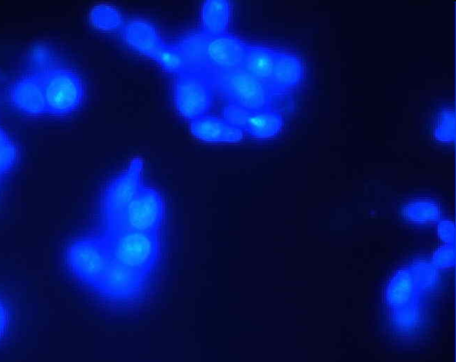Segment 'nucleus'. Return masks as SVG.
<instances>
[{"instance_id": "1", "label": "nucleus", "mask_w": 456, "mask_h": 362, "mask_svg": "<svg viewBox=\"0 0 456 362\" xmlns=\"http://www.w3.org/2000/svg\"><path fill=\"white\" fill-rule=\"evenodd\" d=\"M110 259L154 276L161 259L160 232L101 230Z\"/></svg>"}, {"instance_id": "2", "label": "nucleus", "mask_w": 456, "mask_h": 362, "mask_svg": "<svg viewBox=\"0 0 456 362\" xmlns=\"http://www.w3.org/2000/svg\"><path fill=\"white\" fill-rule=\"evenodd\" d=\"M153 276L110 260L91 290L104 303L128 308L142 303L152 291Z\"/></svg>"}, {"instance_id": "3", "label": "nucleus", "mask_w": 456, "mask_h": 362, "mask_svg": "<svg viewBox=\"0 0 456 362\" xmlns=\"http://www.w3.org/2000/svg\"><path fill=\"white\" fill-rule=\"evenodd\" d=\"M210 71L216 95L219 94L227 103L249 111L276 110V102L281 95L276 94L268 83L241 69Z\"/></svg>"}, {"instance_id": "4", "label": "nucleus", "mask_w": 456, "mask_h": 362, "mask_svg": "<svg viewBox=\"0 0 456 362\" xmlns=\"http://www.w3.org/2000/svg\"><path fill=\"white\" fill-rule=\"evenodd\" d=\"M166 218V202L161 192L142 186L119 213L102 221V230L160 232Z\"/></svg>"}, {"instance_id": "5", "label": "nucleus", "mask_w": 456, "mask_h": 362, "mask_svg": "<svg viewBox=\"0 0 456 362\" xmlns=\"http://www.w3.org/2000/svg\"><path fill=\"white\" fill-rule=\"evenodd\" d=\"M173 101L178 114L188 121L208 114L216 92L209 69H188L175 75Z\"/></svg>"}, {"instance_id": "6", "label": "nucleus", "mask_w": 456, "mask_h": 362, "mask_svg": "<svg viewBox=\"0 0 456 362\" xmlns=\"http://www.w3.org/2000/svg\"><path fill=\"white\" fill-rule=\"evenodd\" d=\"M63 260L71 276L89 289L96 284L110 262L100 233L70 241L65 247Z\"/></svg>"}, {"instance_id": "7", "label": "nucleus", "mask_w": 456, "mask_h": 362, "mask_svg": "<svg viewBox=\"0 0 456 362\" xmlns=\"http://www.w3.org/2000/svg\"><path fill=\"white\" fill-rule=\"evenodd\" d=\"M142 186L143 160L134 157L104 186L100 199L102 221L122 211Z\"/></svg>"}, {"instance_id": "8", "label": "nucleus", "mask_w": 456, "mask_h": 362, "mask_svg": "<svg viewBox=\"0 0 456 362\" xmlns=\"http://www.w3.org/2000/svg\"><path fill=\"white\" fill-rule=\"evenodd\" d=\"M246 45L243 39L231 33L210 37L206 52L207 69L213 70L240 69Z\"/></svg>"}, {"instance_id": "9", "label": "nucleus", "mask_w": 456, "mask_h": 362, "mask_svg": "<svg viewBox=\"0 0 456 362\" xmlns=\"http://www.w3.org/2000/svg\"><path fill=\"white\" fill-rule=\"evenodd\" d=\"M120 33L129 48L151 59L165 44L158 28L141 18L126 20L120 27Z\"/></svg>"}, {"instance_id": "10", "label": "nucleus", "mask_w": 456, "mask_h": 362, "mask_svg": "<svg viewBox=\"0 0 456 362\" xmlns=\"http://www.w3.org/2000/svg\"><path fill=\"white\" fill-rule=\"evenodd\" d=\"M191 134L199 140L208 143H238L245 132L219 116L207 114L189 120Z\"/></svg>"}, {"instance_id": "11", "label": "nucleus", "mask_w": 456, "mask_h": 362, "mask_svg": "<svg viewBox=\"0 0 456 362\" xmlns=\"http://www.w3.org/2000/svg\"><path fill=\"white\" fill-rule=\"evenodd\" d=\"M304 78V65L300 57L293 53L277 51L269 85L278 95L297 88Z\"/></svg>"}, {"instance_id": "12", "label": "nucleus", "mask_w": 456, "mask_h": 362, "mask_svg": "<svg viewBox=\"0 0 456 362\" xmlns=\"http://www.w3.org/2000/svg\"><path fill=\"white\" fill-rule=\"evenodd\" d=\"M232 6L228 0H207L200 9V30L210 37L228 33Z\"/></svg>"}, {"instance_id": "13", "label": "nucleus", "mask_w": 456, "mask_h": 362, "mask_svg": "<svg viewBox=\"0 0 456 362\" xmlns=\"http://www.w3.org/2000/svg\"><path fill=\"white\" fill-rule=\"evenodd\" d=\"M277 51L266 45L247 43L240 69L252 77L269 83Z\"/></svg>"}, {"instance_id": "14", "label": "nucleus", "mask_w": 456, "mask_h": 362, "mask_svg": "<svg viewBox=\"0 0 456 362\" xmlns=\"http://www.w3.org/2000/svg\"><path fill=\"white\" fill-rule=\"evenodd\" d=\"M283 118L278 110L251 111L243 131L254 139H269L280 134Z\"/></svg>"}, {"instance_id": "15", "label": "nucleus", "mask_w": 456, "mask_h": 362, "mask_svg": "<svg viewBox=\"0 0 456 362\" xmlns=\"http://www.w3.org/2000/svg\"><path fill=\"white\" fill-rule=\"evenodd\" d=\"M209 37L199 29L183 34L173 44L183 54L191 69H207L206 52Z\"/></svg>"}, {"instance_id": "16", "label": "nucleus", "mask_w": 456, "mask_h": 362, "mask_svg": "<svg viewBox=\"0 0 456 362\" xmlns=\"http://www.w3.org/2000/svg\"><path fill=\"white\" fill-rule=\"evenodd\" d=\"M153 60L163 70L174 75L191 69L183 54L173 43H165L157 52Z\"/></svg>"}, {"instance_id": "17", "label": "nucleus", "mask_w": 456, "mask_h": 362, "mask_svg": "<svg viewBox=\"0 0 456 362\" xmlns=\"http://www.w3.org/2000/svg\"><path fill=\"white\" fill-rule=\"evenodd\" d=\"M433 133L438 142L454 143L456 131L453 107H444L437 111L434 119Z\"/></svg>"}, {"instance_id": "18", "label": "nucleus", "mask_w": 456, "mask_h": 362, "mask_svg": "<svg viewBox=\"0 0 456 362\" xmlns=\"http://www.w3.org/2000/svg\"><path fill=\"white\" fill-rule=\"evenodd\" d=\"M404 213L411 219L426 220L437 219L439 215L438 205L429 200H417L404 207Z\"/></svg>"}, {"instance_id": "19", "label": "nucleus", "mask_w": 456, "mask_h": 362, "mask_svg": "<svg viewBox=\"0 0 456 362\" xmlns=\"http://www.w3.org/2000/svg\"><path fill=\"white\" fill-rule=\"evenodd\" d=\"M95 22L104 29H115L121 27L122 20L119 12L109 5H102L95 11Z\"/></svg>"}, {"instance_id": "20", "label": "nucleus", "mask_w": 456, "mask_h": 362, "mask_svg": "<svg viewBox=\"0 0 456 362\" xmlns=\"http://www.w3.org/2000/svg\"><path fill=\"white\" fill-rule=\"evenodd\" d=\"M250 112L239 105L227 103L223 107L221 117L231 125L243 130Z\"/></svg>"}, {"instance_id": "21", "label": "nucleus", "mask_w": 456, "mask_h": 362, "mask_svg": "<svg viewBox=\"0 0 456 362\" xmlns=\"http://www.w3.org/2000/svg\"><path fill=\"white\" fill-rule=\"evenodd\" d=\"M10 324V311L6 302L0 298V341L5 336Z\"/></svg>"}]
</instances>
